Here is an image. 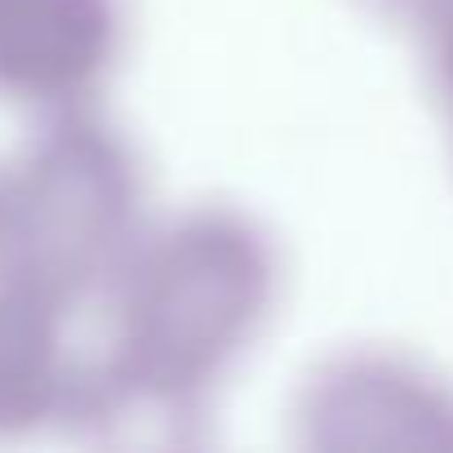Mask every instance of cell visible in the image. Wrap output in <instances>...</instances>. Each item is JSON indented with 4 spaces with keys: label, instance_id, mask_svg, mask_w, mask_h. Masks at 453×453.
I'll return each mask as SVG.
<instances>
[{
    "label": "cell",
    "instance_id": "1",
    "mask_svg": "<svg viewBox=\"0 0 453 453\" xmlns=\"http://www.w3.org/2000/svg\"><path fill=\"white\" fill-rule=\"evenodd\" d=\"M272 303V254L241 218L196 213L160 263L156 356L169 387H209Z\"/></svg>",
    "mask_w": 453,
    "mask_h": 453
},
{
    "label": "cell",
    "instance_id": "2",
    "mask_svg": "<svg viewBox=\"0 0 453 453\" xmlns=\"http://www.w3.org/2000/svg\"><path fill=\"white\" fill-rule=\"evenodd\" d=\"M431 50H435L440 85L453 103V0H440V5L431 10Z\"/></svg>",
    "mask_w": 453,
    "mask_h": 453
}]
</instances>
